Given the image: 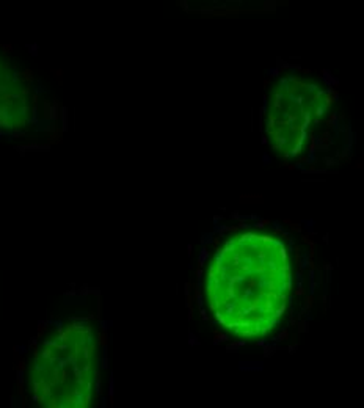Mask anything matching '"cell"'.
Wrapping results in <instances>:
<instances>
[{
  "label": "cell",
  "instance_id": "3957f363",
  "mask_svg": "<svg viewBox=\"0 0 364 408\" xmlns=\"http://www.w3.org/2000/svg\"><path fill=\"white\" fill-rule=\"evenodd\" d=\"M19 74L13 71L3 72L0 63V124L11 126L17 124L27 115V98L25 88L16 85Z\"/></svg>",
  "mask_w": 364,
  "mask_h": 408
},
{
  "label": "cell",
  "instance_id": "6da1fadb",
  "mask_svg": "<svg viewBox=\"0 0 364 408\" xmlns=\"http://www.w3.org/2000/svg\"><path fill=\"white\" fill-rule=\"evenodd\" d=\"M262 237L242 234L218 248L206 275V297L215 319L228 330L250 336L261 331V314L272 322L275 303L284 300L292 284L283 264H265V251L272 237L261 247ZM273 325L276 322H272Z\"/></svg>",
  "mask_w": 364,
  "mask_h": 408
},
{
  "label": "cell",
  "instance_id": "7a4b0ae2",
  "mask_svg": "<svg viewBox=\"0 0 364 408\" xmlns=\"http://www.w3.org/2000/svg\"><path fill=\"white\" fill-rule=\"evenodd\" d=\"M99 381L98 338L83 322L60 327L33 356L29 383L35 402L50 408H85Z\"/></svg>",
  "mask_w": 364,
  "mask_h": 408
}]
</instances>
